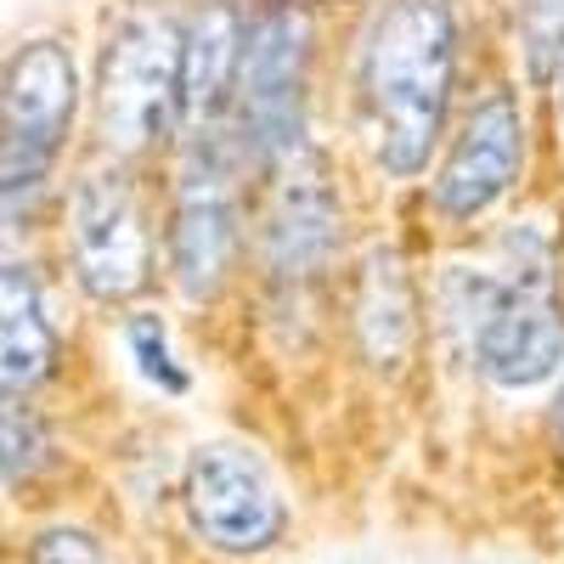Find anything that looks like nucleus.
<instances>
[{
  "mask_svg": "<svg viewBox=\"0 0 564 564\" xmlns=\"http://www.w3.org/2000/svg\"><path fill=\"white\" fill-rule=\"evenodd\" d=\"M457 74V23L446 0H379L361 40V108L390 175H417L441 141Z\"/></svg>",
  "mask_w": 564,
  "mask_h": 564,
  "instance_id": "nucleus-1",
  "label": "nucleus"
},
{
  "mask_svg": "<svg viewBox=\"0 0 564 564\" xmlns=\"http://www.w3.org/2000/svg\"><path fill=\"white\" fill-rule=\"evenodd\" d=\"M508 249L513 265L502 276L457 265L446 276V305L486 379L502 390H531L553 379L564 361V311L553 294V254L542 231H520L508 238Z\"/></svg>",
  "mask_w": 564,
  "mask_h": 564,
  "instance_id": "nucleus-2",
  "label": "nucleus"
},
{
  "mask_svg": "<svg viewBox=\"0 0 564 564\" xmlns=\"http://www.w3.org/2000/svg\"><path fill=\"white\" fill-rule=\"evenodd\" d=\"M181 63L186 29H175L164 7L135 0L113 18L97 68V130L113 153H141L181 124Z\"/></svg>",
  "mask_w": 564,
  "mask_h": 564,
  "instance_id": "nucleus-3",
  "label": "nucleus"
},
{
  "mask_svg": "<svg viewBox=\"0 0 564 564\" xmlns=\"http://www.w3.org/2000/svg\"><path fill=\"white\" fill-rule=\"evenodd\" d=\"M311 12L294 0H271L249 18L243 40V68H238V119L231 135L249 164L282 170L305 148V79H311Z\"/></svg>",
  "mask_w": 564,
  "mask_h": 564,
  "instance_id": "nucleus-4",
  "label": "nucleus"
},
{
  "mask_svg": "<svg viewBox=\"0 0 564 564\" xmlns=\"http://www.w3.org/2000/svg\"><path fill=\"white\" fill-rule=\"evenodd\" d=\"M238 135L209 124L181 135L175 170V215H170V265L186 300H209L238 254V175H243Z\"/></svg>",
  "mask_w": 564,
  "mask_h": 564,
  "instance_id": "nucleus-5",
  "label": "nucleus"
},
{
  "mask_svg": "<svg viewBox=\"0 0 564 564\" xmlns=\"http://www.w3.org/2000/svg\"><path fill=\"white\" fill-rule=\"evenodd\" d=\"M79 79L74 57L57 40H29L7 63V97H0V193H7V220L34 204V193L52 181L63 141L74 124Z\"/></svg>",
  "mask_w": 564,
  "mask_h": 564,
  "instance_id": "nucleus-6",
  "label": "nucleus"
},
{
  "mask_svg": "<svg viewBox=\"0 0 564 564\" xmlns=\"http://www.w3.org/2000/svg\"><path fill=\"white\" fill-rule=\"evenodd\" d=\"M68 254L90 300L119 305L141 294V282H148V226H141V204L119 170H90L74 186Z\"/></svg>",
  "mask_w": 564,
  "mask_h": 564,
  "instance_id": "nucleus-7",
  "label": "nucleus"
},
{
  "mask_svg": "<svg viewBox=\"0 0 564 564\" xmlns=\"http://www.w3.org/2000/svg\"><path fill=\"white\" fill-rule=\"evenodd\" d=\"M181 502L215 553H265L282 536V497L265 468L238 446H204L186 463Z\"/></svg>",
  "mask_w": 564,
  "mask_h": 564,
  "instance_id": "nucleus-8",
  "label": "nucleus"
},
{
  "mask_svg": "<svg viewBox=\"0 0 564 564\" xmlns=\"http://www.w3.org/2000/svg\"><path fill=\"white\" fill-rule=\"evenodd\" d=\"M520 164H525V119H520L513 90L497 85L468 108L452 153L430 186V198L446 220H475L520 181Z\"/></svg>",
  "mask_w": 564,
  "mask_h": 564,
  "instance_id": "nucleus-9",
  "label": "nucleus"
},
{
  "mask_svg": "<svg viewBox=\"0 0 564 564\" xmlns=\"http://www.w3.org/2000/svg\"><path fill=\"white\" fill-rule=\"evenodd\" d=\"M271 204H265V226H260V249L271 276L282 282H305L316 271H327L339 249V204L327 186L322 164L311 153H300L294 164L271 170Z\"/></svg>",
  "mask_w": 564,
  "mask_h": 564,
  "instance_id": "nucleus-10",
  "label": "nucleus"
},
{
  "mask_svg": "<svg viewBox=\"0 0 564 564\" xmlns=\"http://www.w3.org/2000/svg\"><path fill=\"white\" fill-rule=\"evenodd\" d=\"M243 40H249V18L231 0H209V7L186 23V63H181V135L209 130L220 119V108L238 90V68H243Z\"/></svg>",
  "mask_w": 564,
  "mask_h": 564,
  "instance_id": "nucleus-11",
  "label": "nucleus"
},
{
  "mask_svg": "<svg viewBox=\"0 0 564 564\" xmlns=\"http://www.w3.org/2000/svg\"><path fill=\"white\" fill-rule=\"evenodd\" d=\"M57 361V334L45 322L40 282L23 260H7L0 271V379L7 395H29Z\"/></svg>",
  "mask_w": 564,
  "mask_h": 564,
  "instance_id": "nucleus-12",
  "label": "nucleus"
},
{
  "mask_svg": "<svg viewBox=\"0 0 564 564\" xmlns=\"http://www.w3.org/2000/svg\"><path fill=\"white\" fill-rule=\"evenodd\" d=\"M356 339L367 361L395 367L412 345V282L395 249H372L356 289Z\"/></svg>",
  "mask_w": 564,
  "mask_h": 564,
  "instance_id": "nucleus-13",
  "label": "nucleus"
},
{
  "mask_svg": "<svg viewBox=\"0 0 564 564\" xmlns=\"http://www.w3.org/2000/svg\"><path fill=\"white\" fill-rule=\"evenodd\" d=\"M520 40H525V63L531 79L564 74V0H520Z\"/></svg>",
  "mask_w": 564,
  "mask_h": 564,
  "instance_id": "nucleus-14",
  "label": "nucleus"
},
{
  "mask_svg": "<svg viewBox=\"0 0 564 564\" xmlns=\"http://www.w3.org/2000/svg\"><path fill=\"white\" fill-rule=\"evenodd\" d=\"M0 446H7V486L18 491L45 463V430H40V417L23 395H7V412H0Z\"/></svg>",
  "mask_w": 564,
  "mask_h": 564,
  "instance_id": "nucleus-15",
  "label": "nucleus"
},
{
  "mask_svg": "<svg viewBox=\"0 0 564 564\" xmlns=\"http://www.w3.org/2000/svg\"><path fill=\"white\" fill-rule=\"evenodd\" d=\"M124 339H130L135 367L148 372V379H153L164 395H181V390H186V367L175 361V350H170V339H164V322H159V316H130Z\"/></svg>",
  "mask_w": 564,
  "mask_h": 564,
  "instance_id": "nucleus-16",
  "label": "nucleus"
},
{
  "mask_svg": "<svg viewBox=\"0 0 564 564\" xmlns=\"http://www.w3.org/2000/svg\"><path fill=\"white\" fill-rule=\"evenodd\" d=\"M29 564H113L108 547L90 536V531H74V525H57V531H45L34 536L29 547Z\"/></svg>",
  "mask_w": 564,
  "mask_h": 564,
  "instance_id": "nucleus-17",
  "label": "nucleus"
},
{
  "mask_svg": "<svg viewBox=\"0 0 564 564\" xmlns=\"http://www.w3.org/2000/svg\"><path fill=\"white\" fill-rule=\"evenodd\" d=\"M558 441H564V390H558Z\"/></svg>",
  "mask_w": 564,
  "mask_h": 564,
  "instance_id": "nucleus-18",
  "label": "nucleus"
},
{
  "mask_svg": "<svg viewBox=\"0 0 564 564\" xmlns=\"http://www.w3.org/2000/svg\"><path fill=\"white\" fill-rule=\"evenodd\" d=\"M558 85H564V74H558ZM558 108H564V90H558Z\"/></svg>",
  "mask_w": 564,
  "mask_h": 564,
  "instance_id": "nucleus-19",
  "label": "nucleus"
}]
</instances>
